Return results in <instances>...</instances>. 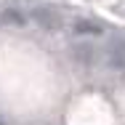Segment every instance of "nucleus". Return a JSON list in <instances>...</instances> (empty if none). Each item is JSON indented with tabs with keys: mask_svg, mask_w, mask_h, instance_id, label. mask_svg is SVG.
<instances>
[{
	"mask_svg": "<svg viewBox=\"0 0 125 125\" xmlns=\"http://www.w3.org/2000/svg\"><path fill=\"white\" fill-rule=\"evenodd\" d=\"M77 32H99L96 24H77Z\"/></svg>",
	"mask_w": 125,
	"mask_h": 125,
	"instance_id": "39448f33",
	"label": "nucleus"
},
{
	"mask_svg": "<svg viewBox=\"0 0 125 125\" xmlns=\"http://www.w3.org/2000/svg\"><path fill=\"white\" fill-rule=\"evenodd\" d=\"M109 64L115 69H125V45H115L109 51Z\"/></svg>",
	"mask_w": 125,
	"mask_h": 125,
	"instance_id": "f03ea898",
	"label": "nucleus"
},
{
	"mask_svg": "<svg viewBox=\"0 0 125 125\" xmlns=\"http://www.w3.org/2000/svg\"><path fill=\"white\" fill-rule=\"evenodd\" d=\"M72 53H75V59H77V61H80V64H85V67H88V64H93V59H96L93 48H85V45H77Z\"/></svg>",
	"mask_w": 125,
	"mask_h": 125,
	"instance_id": "7ed1b4c3",
	"label": "nucleus"
},
{
	"mask_svg": "<svg viewBox=\"0 0 125 125\" xmlns=\"http://www.w3.org/2000/svg\"><path fill=\"white\" fill-rule=\"evenodd\" d=\"M29 16H32V21H37L43 29H56L59 27V13L51 11V8H32Z\"/></svg>",
	"mask_w": 125,
	"mask_h": 125,
	"instance_id": "f257e3e1",
	"label": "nucleus"
},
{
	"mask_svg": "<svg viewBox=\"0 0 125 125\" xmlns=\"http://www.w3.org/2000/svg\"><path fill=\"white\" fill-rule=\"evenodd\" d=\"M3 21H8V24H13V27H21L27 19L19 13V11H5V13H3Z\"/></svg>",
	"mask_w": 125,
	"mask_h": 125,
	"instance_id": "20e7f679",
	"label": "nucleus"
},
{
	"mask_svg": "<svg viewBox=\"0 0 125 125\" xmlns=\"http://www.w3.org/2000/svg\"><path fill=\"white\" fill-rule=\"evenodd\" d=\"M0 125H3V123H0Z\"/></svg>",
	"mask_w": 125,
	"mask_h": 125,
	"instance_id": "0eeeda50",
	"label": "nucleus"
},
{
	"mask_svg": "<svg viewBox=\"0 0 125 125\" xmlns=\"http://www.w3.org/2000/svg\"><path fill=\"white\" fill-rule=\"evenodd\" d=\"M0 21H3V16H0Z\"/></svg>",
	"mask_w": 125,
	"mask_h": 125,
	"instance_id": "423d86ee",
	"label": "nucleus"
}]
</instances>
